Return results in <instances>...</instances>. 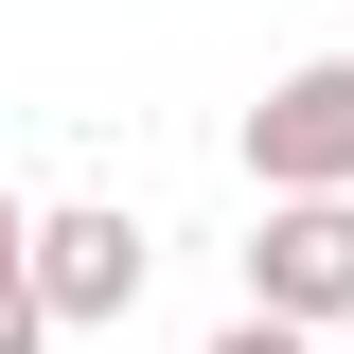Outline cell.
I'll return each mask as SVG.
<instances>
[{
	"label": "cell",
	"instance_id": "cell-1",
	"mask_svg": "<svg viewBox=\"0 0 354 354\" xmlns=\"http://www.w3.org/2000/svg\"><path fill=\"white\" fill-rule=\"evenodd\" d=\"M248 177H266V195H354V53L266 71V106H248Z\"/></svg>",
	"mask_w": 354,
	"mask_h": 354
},
{
	"label": "cell",
	"instance_id": "cell-2",
	"mask_svg": "<svg viewBox=\"0 0 354 354\" xmlns=\"http://www.w3.org/2000/svg\"><path fill=\"white\" fill-rule=\"evenodd\" d=\"M18 283H36V319H53V337L124 319V301H142V230H124V195H71V213H36Z\"/></svg>",
	"mask_w": 354,
	"mask_h": 354
},
{
	"label": "cell",
	"instance_id": "cell-3",
	"mask_svg": "<svg viewBox=\"0 0 354 354\" xmlns=\"http://www.w3.org/2000/svg\"><path fill=\"white\" fill-rule=\"evenodd\" d=\"M248 319H354V195H266V248H248Z\"/></svg>",
	"mask_w": 354,
	"mask_h": 354
},
{
	"label": "cell",
	"instance_id": "cell-4",
	"mask_svg": "<svg viewBox=\"0 0 354 354\" xmlns=\"http://www.w3.org/2000/svg\"><path fill=\"white\" fill-rule=\"evenodd\" d=\"M18 248H36V213L0 195V354H36V337H53V319H36V283H18Z\"/></svg>",
	"mask_w": 354,
	"mask_h": 354
},
{
	"label": "cell",
	"instance_id": "cell-5",
	"mask_svg": "<svg viewBox=\"0 0 354 354\" xmlns=\"http://www.w3.org/2000/svg\"><path fill=\"white\" fill-rule=\"evenodd\" d=\"M213 354H319V337H301V319H230Z\"/></svg>",
	"mask_w": 354,
	"mask_h": 354
}]
</instances>
